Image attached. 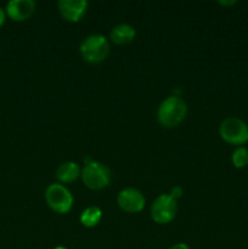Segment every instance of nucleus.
I'll list each match as a JSON object with an SVG mask.
<instances>
[{
  "label": "nucleus",
  "instance_id": "nucleus-1",
  "mask_svg": "<svg viewBox=\"0 0 248 249\" xmlns=\"http://www.w3.org/2000/svg\"><path fill=\"white\" fill-rule=\"evenodd\" d=\"M187 105L179 96H168L160 102L157 111V121L164 128H175L186 118Z\"/></svg>",
  "mask_w": 248,
  "mask_h": 249
},
{
  "label": "nucleus",
  "instance_id": "nucleus-2",
  "mask_svg": "<svg viewBox=\"0 0 248 249\" xmlns=\"http://www.w3.org/2000/svg\"><path fill=\"white\" fill-rule=\"evenodd\" d=\"M80 178L88 189L102 190L111 184V170L104 163L88 160L82 169Z\"/></svg>",
  "mask_w": 248,
  "mask_h": 249
},
{
  "label": "nucleus",
  "instance_id": "nucleus-3",
  "mask_svg": "<svg viewBox=\"0 0 248 249\" xmlns=\"http://www.w3.org/2000/svg\"><path fill=\"white\" fill-rule=\"evenodd\" d=\"M83 60L89 63H100L109 55V43L101 34H90L79 46Z\"/></svg>",
  "mask_w": 248,
  "mask_h": 249
},
{
  "label": "nucleus",
  "instance_id": "nucleus-4",
  "mask_svg": "<svg viewBox=\"0 0 248 249\" xmlns=\"http://www.w3.org/2000/svg\"><path fill=\"white\" fill-rule=\"evenodd\" d=\"M219 135L229 145L240 147L248 142V124L237 117H228L219 125Z\"/></svg>",
  "mask_w": 248,
  "mask_h": 249
},
{
  "label": "nucleus",
  "instance_id": "nucleus-5",
  "mask_svg": "<svg viewBox=\"0 0 248 249\" xmlns=\"http://www.w3.org/2000/svg\"><path fill=\"white\" fill-rule=\"evenodd\" d=\"M45 201L49 208L57 214H67L74 203V198L70 190L58 182L49 185L45 190Z\"/></svg>",
  "mask_w": 248,
  "mask_h": 249
},
{
  "label": "nucleus",
  "instance_id": "nucleus-6",
  "mask_svg": "<svg viewBox=\"0 0 248 249\" xmlns=\"http://www.w3.org/2000/svg\"><path fill=\"white\" fill-rule=\"evenodd\" d=\"M177 201L169 194H162L153 201L151 206V218L157 224H169L177 216Z\"/></svg>",
  "mask_w": 248,
  "mask_h": 249
},
{
  "label": "nucleus",
  "instance_id": "nucleus-7",
  "mask_svg": "<svg viewBox=\"0 0 248 249\" xmlns=\"http://www.w3.org/2000/svg\"><path fill=\"white\" fill-rule=\"evenodd\" d=\"M117 203L119 208L125 213H140L146 204V198L142 192L134 187L123 189L117 196Z\"/></svg>",
  "mask_w": 248,
  "mask_h": 249
},
{
  "label": "nucleus",
  "instance_id": "nucleus-8",
  "mask_svg": "<svg viewBox=\"0 0 248 249\" xmlns=\"http://www.w3.org/2000/svg\"><path fill=\"white\" fill-rule=\"evenodd\" d=\"M35 6L33 0H11L7 2L5 12L12 21L23 22L31 18L35 11Z\"/></svg>",
  "mask_w": 248,
  "mask_h": 249
},
{
  "label": "nucleus",
  "instance_id": "nucleus-9",
  "mask_svg": "<svg viewBox=\"0 0 248 249\" xmlns=\"http://www.w3.org/2000/svg\"><path fill=\"white\" fill-rule=\"evenodd\" d=\"M58 11L63 19L68 22H79L88 10L85 0H60L57 4Z\"/></svg>",
  "mask_w": 248,
  "mask_h": 249
},
{
  "label": "nucleus",
  "instance_id": "nucleus-10",
  "mask_svg": "<svg viewBox=\"0 0 248 249\" xmlns=\"http://www.w3.org/2000/svg\"><path fill=\"white\" fill-rule=\"evenodd\" d=\"M80 173L82 170H80L79 165L75 162L68 160V162H63L58 165L55 177L58 180V184H72L80 177Z\"/></svg>",
  "mask_w": 248,
  "mask_h": 249
},
{
  "label": "nucleus",
  "instance_id": "nucleus-11",
  "mask_svg": "<svg viewBox=\"0 0 248 249\" xmlns=\"http://www.w3.org/2000/svg\"><path fill=\"white\" fill-rule=\"evenodd\" d=\"M136 31L133 26L128 23H119L112 28L109 39L117 45H126L135 39Z\"/></svg>",
  "mask_w": 248,
  "mask_h": 249
},
{
  "label": "nucleus",
  "instance_id": "nucleus-12",
  "mask_svg": "<svg viewBox=\"0 0 248 249\" xmlns=\"http://www.w3.org/2000/svg\"><path fill=\"white\" fill-rule=\"evenodd\" d=\"M102 219V211L96 206H91L85 208L84 211L80 214V224H82L84 228L91 229L95 228L96 225H99V223Z\"/></svg>",
  "mask_w": 248,
  "mask_h": 249
},
{
  "label": "nucleus",
  "instance_id": "nucleus-13",
  "mask_svg": "<svg viewBox=\"0 0 248 249\" xmlns=\"http://www.w3.org/2000/svg\"><path fill=\"white\" fill-rule=\"evenodd\" d=\"M231 162H232L233 167L237 169H243L248 165V148L245 146H240L236 147L231 155Z\"/></svg>",
  "mask_w": 248,
  "mask_h": 249
},
{
  "label": "nucleus",
  "instance_id": "nucleus-14",
  "mask_svg": "<svg viewBox=\"0 0 248 249\" xmlns=\"http://www.w3.org/2000/svg\"><path fill=\"white\" fill-rule=\"evenodd\" d=\"M169 195L173 197V198H175L177 201V198H179V197L182 195V190L180 189V187L177 186L172 190V194H169Z\"/></svg>",
  "mask_w": 248,
  "mask_h": 249
},
{
  "label": "nucleus",
  "instance_id": "nucleus-15",
  "mask_svg": "<svg viewBox=\"0 0 248 249\" xmlns=\"http://www.w3.org/2000/svg\"><path fill=\"white\" fill-rule=\"evenodd\" d=\"M169 249H191V248H190V246L186 245V243L179 242V243H175V245H173Z\"/></svg>",
  "mask_w": 248,
  "mask_h": 249
},
{
  "label": "nucleus",
  "instance_id": "nucleus-16",
  "mask_svg": "<svg viewBox=\"0 0 248 249\" xmlns=\"http://www.w3.org/2000/svg\"><path fill=\"white\" fill-rule=\"evenodd\" d=\"M5 18H6V12H5L4 9L0 7V27L5 23Z\"/></svg>",
  "mask_w": 248,
  "mask_h": 249
},
{
  "label": "nucleus",
  "instance_id": "nucleus-17",
  "mask_svg": "<svg viewBox=\"0 0 248 249\" xmlns=\"http://www.w3.org/2000/svg\"><path fill=\"white\" fill-rule=\"evenodd\" d=\"M236 0H232V1H223V0H221V1H219V5H224V6H232V5H235L236 4Z\"/></svg>",
  "mask_w": 248,
  "mask_h": 249
},
{
  "label": "nucleus",
  "instance_id": "nucleus-18",
  "mask_svg": "<svg viewBox=\"0 0 248 249\" xmlns=\"http://www.w3.org/2000/svg\"><path fill=\"white\" fill-rule=\"evenodd\" d=\"M53 249H67V248L63 247V246H57V247H55Z\"/></svg>",
  "mask_w": 248,
  "mask_h": 249
}]
</instances>
